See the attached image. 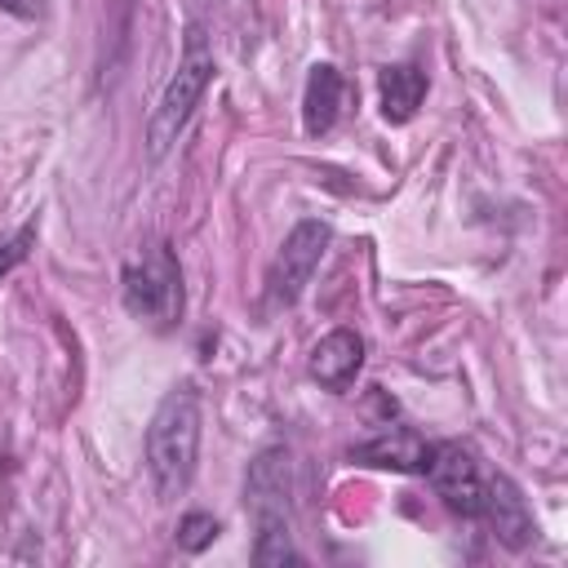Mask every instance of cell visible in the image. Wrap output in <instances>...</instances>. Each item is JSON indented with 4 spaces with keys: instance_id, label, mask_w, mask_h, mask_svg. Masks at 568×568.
Segmentation results:
<instances>
[{
    "instance_id": "obj_5",
    "label": "cell",
    "mask_w": 568,
    "mask_h": 568,
    "mask_svg": "<svg viewBox=\"0 0 568 568\" xmlns=\"http://www.w3.org/2000/svg\"><path fill=\"white\" fill-rule=\"evenodd\" d=\"M422 475L430 479V488L439 493V501L453 515L479 519L484 493H488V470L466 444H430V462H426Z\"/></svg>"
},
{
    "instance_id": "obj_4",
    "label": "cell",
    "mask_w": 568,
    "mask_h": 568,
    "mask_svg": "<svg viewBox=\"0 0 568 568\" xmlns=\"http://www.w3.org/2000/svg\"><path fill=\"white\" fill-rule=\"evenodd\" d=\"M328 240H333V226L320 222V217H302L284 235V244H280V253L266 271V284H262V306L266 311H288L306 293V284L315 280V271L328 253Z\"/></svg>"
},
{
    "instance_id": "obj_6",
    "label": "cell",
    "mask_w": 568,
    "mask_h": 568,
    "mask_svg": "<svg viewBox=\"0 0 568 568\" xmlns=\"http://www.w3.org/2000/svg\"><path fill=\"white\" fill-rule=\"evenodd\" d=\"M293 457L284 444L262 448L248 462L244 475V506L253 515V528H293Z\"/></svg>"
},
{
    "instance_id": "obj_13",
    "label": "cell",
    "mask_w": 568,
    "mask_h": 568,
    "mask_svg": "<svg viewBox=\"0 0 568 568\" xmlns=\"http://www.w3.org/2000/svg\"><path fill=\"white\" fill-rule=\"evenodd\" d=\"M217 532H222V524H217L213 515H204V510H186L182 524H178V546H182L186 555H200V550H209V546L217 541Z\"/></svg>"
},
{
    "instance_id": "obj_14",
    "label": "cell",
    "mask_w": 568,
    "mask_h": 568,
    "mask_svg": "<svg viewBox=\"0 0 568 568\" xmlns=\"http://www.w3.org/2000/svg\"><path fill=\"white\" fill-rule=\"evenodd\" d=\"M31 244H36V222H22V226L0 244V280H4L22 257H27V248H31Z\"/></svg>"
},
{
    "instance_id": "obj_9",
    "label": "cell",
    "mask_w": 568,
    "mask_h": 568,
    "mask_svg": "<svg viewBox=\"0 0 568 568\" xmlns=\"http://www.w3.org/2000/svg\"><path fill=\"white\" fill-rule=\"evenodd\" d=\"M351 462L382 466V470H404V475H422L426 462H430V444L417 430H408V426H390V430L355 444L351 448Z\"/></svg>"
},
{
    "instance_id": "obj_1",
    "label": "cell",
    "mask_w": 568,
    "mask_h": 568,
    "mask_svg": "<svg viewBox=\"0 0 568 568\" xmlns=\"http://www.w3.org/2000/svg\"><path fill=\"white\" fill-rule=\"evenodd\" d=\"M200 390L191 382H178L146 426V470L160 501H178L191 488L200 462Z\"/></svg>"
},
{
    "instance_id": "obj_7",
    "label": "cell",
    "mask_w": 568,
    "mask_h": 568,
    "mask_svg": "<svg viewBox=\"0 0 568 568\" xmlns=\"http://www.w3.org/2000/svg\"><path fill=\"white\" fill-rule=\"evenodd\" d=\"M479 519L493 528V537L506 546V550H524L537 541V519L519 493V484L501 470H488V493H484V510Z\"/></svg>"
},
{
    "instance_id": "obj_2",
    "label": "cell",
    "mask_w": 568,
    "mask_h": 568,
    "mask_svg": "<svg viewBox=\"0 0 568 568\" xmlns=\"http://www.w3.org/2000/svg\"><path fill=\"white\" fill-rule=\"evenodd\" d=\"M213 71H217L213 44H209L204 27L191 22V27H186V40H182V58H178L169 84L160 89V102H155L151 115H146V155H151V160H164L169 146L182 138V129L191 124V115H195L204 89L213 84Z\"/></svg>"
},
{
    "instance_id": "obj_3",
    "label": "cell",
    "mask_w": 568,
    "mask_h": 568,
    "mask_svg": "<svg viewBox=\"0 0 568 568\" xmlns=\"http://www.w3.org/2000/svg\"><path fill=\"white\" fill-rule=\"evenodd\" d=\"M124 311L142 320L155 333H169L182 320L186 293H182V266L164 240L142 244V253L124 266Z\"/></svg>"
},
{
    "instance_id": "obj_12",
    "label": "cell",
    "mask_w": 568,
    "mask_h": 568,
    "mask_svg": "<svg viewBox=\"0 0 568 568\" xmlns=\"http://www.w3.org/2000/svg\"><path fill=\"white\" fill-rule=\"evenodd\" d=\"M253 564L262 568H284V564H302V550L293 546V528H253Z\"/></svg>"
},
{
    "instance_id": "obj_10",
    "label": "cell",
    "mask_w": 568,
    "mask_h": 568,
    "mask_svg": "<svg viewBox=\"0 0 568 568\" xmlns=\"http://www.w3.org/2000/svg\"><path fill=\"white\" fill-rule=\"evenodd\" d=\"M342 93H346V80L337 67L328 62H315L311 75H306V89H302V129L311 138L328 133L337 124V111H342Z\"/></svg>"
},
{
    "instance_id": "obj_11",
    "label": "cell",
    "mask_w": 568,
    "mask_h": 568,
    "mask_svg": "<svg viewBox=\"0 0 568 568\" xmlns=\"http://www.w3.org/2000/svg\"><path fill=\"white\" fill-rule=\"evenodd\" d=\"M377 89H382V120L386 124H408L417 115L422 98H426V71L413 67V62H395V67L382 71Z\"/></svg>"
},
{
    "instance_id": "obj_15",
    "label": "cell",
    "mask_w": 568,
    "mask_h": 568,
    "mask_svg": "<svg viewBox=\"0 0 568 568\" xmlns=\"http://www.w3.org/2000/svg\"><path fill=\"white\" fill-rule=\"evenodd\" d=\"M0 9L13 18H44V0H0Z\"/></svg>"
},
{
    "instance_id": "obj_8",
    "label": "cell",
    "mask_w": 568,
    "mask_h": 568,
    "mask_svg": "<svg viewBox=\"0 0 568 568\" xmlns=\"http://www.w3.org/2000/svg\"><path fill=\"white\" fill-rule=\"evenodd\" d=\"M364 368V337L355 328H333L311 346L306 373L324 386V390H346Z\"/></svg>"
}]
</instances>
